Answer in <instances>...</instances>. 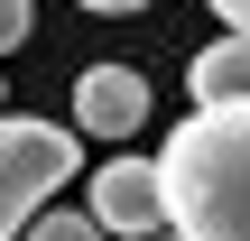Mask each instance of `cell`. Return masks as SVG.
Returning a JSON list of instances; mask_svg holds the SVG:
<instances>
[{
    "instance_id": "6da1fadb",
    "label": "cell",
    "mask_w": 250,
    "mask_h": 241,
    "mask_svg": "<svg viewBox=\"0 0 250 241\" xmlns=\"http://www.w3.org/2000/svg\"><path fill=\"white\" fill-rule=\"evenodd\" d=\"M167 232L186 241H250V102H204L158 139Z\"/></svg>"
},
{
    "instance_id": "ba28073f",
    "label": "cell",
    "mask_w": 250,
    "mask_h": 241,
    "mask_svg": "<svg viewBox=\"0 0 250 241\" xmlns=\"http://www.w3.org/2000/svg\"><path fill=\"white\" fill-rule=\"evenodd\" d=\"M74 9H93V19H130V9H148V0H74Z\"/></svg>"
},
{
    "instance_id": "3957f363",
    "label": "cell",
    "mask_w": 250,
    "mask_h": 241,
    "mask_svg": "<svg viewBox=\"0 0 250 241\" xmlns=\"http://www.w3.org/2000/svg\"><path fill=\"white\" fill-rule=\"evenodd\" d=\"M83 214L121 241H158L167 232V186H158V158H102L93 186H83Z\"/></svg>"
},
{
    "instance_id": "9c48e42d",
    "label": "cell",
    "mask_w": 250,
    "mask_h": 241,
    "mask_svg": "<svg viewBox=\"0 0 250 241\" xmlns=\"http://www.w3.org/2000/svg\"><path fill=\"white\" fill-rule=\"evenodd\" d=\"M213 19H223V28H241V37H250V0H213Z\"/></svg>"
},
{
    "instance_id": "7a4b0ae2",
    "label": "cell",
    "mask_w": 250,
    "mask_h": 241,
    "mask_svg": "<svg viewBox=\"0 0 250 241\" xmlns=\"http://www.w3.org/2000/svg\"><path fill=\"white\" fill-rule=\"evenodd\" d=\"M74 167H83V139H65V121L0 111V241H28V223L65 195Z\"/></svg>"
},
{
    "instance_id": "5b68a950",
    "label": "cell",
    "mask_w": 250,
    "mask_h": 241,
    "mask_svg": "<svg viewBox=\"0 0 250 241\" xmlns=\"http://www.w3.org/2000/svg\"><path fill=\"white\" fill-rule=\"evenodd\" d=\"M186 93H195V111H204V102H250V37L241 28H223L213 46H195Z\"/></svg>"
},
{
    "instance_id": "277c9868",
    "label": "cell",
    "mask_w": 250,
    "mask_h": 241,
    "mask_svg": "<svg viewBox=\"0 0 250 241\" xmlns=\"http://www.w3.org/2000/svg\"><path fill=\"white\" fill-rule=\"evenodd\" d=\"M148 130V74L139 65H83L74 74V139H139Z\"/></svg>"
},
{
    "instance_id": "8fae6325",
    "label": "cell",
    "mask_w": 250,
    "mask_h": 241,
    "mask_svg": "<svg viewBox=\"0 0 250 241\" xmlns=\"http://www.w3.org/2000/svg\"><path fill=\"white\" fill-rule=\"evenodd\" d=\"M158 241H186V232H158Z\"/></svg>"
},
{
    "instance_id": "8992f818",
    "label": "cell",
    "mask_w": 250,
    "mask_h": 241,
    "mask_svg": "<svg viewBox=\"0 0 250 241\" xmlns=\"http://www.w3.org/2000/svg\"><path fill=\"white\" fill-rule=\"evenodd\" d=\"M28 241H111V232H102L83 204H46V214L28 223Z\"/></svg>"
},
{
    "instance_id": "52a82bcc",
    "label": "cell",
    "mask_w": 250,
    "mask_h": 241,
    "mask_svg": "<svg viewBox=\"0 0 250 241\" xmlns=\"http://www.w3.org/2000/svg\"><path fill=\"white\" fill-rule=\"evenodd\" d=\"M28 28H37V0H0V56L28 46Z\"/></svg>"
},
{
    "instance_id": "30bf717a",
    "label": "cell",
    "mask_w": 250,
    "mask_h": 241,
    "mask_svg": "<svg viewBox=\"0 0 250 241\" xmlns=\"http://www.w3.org/2000/svg\"><path fill=\"white\" fill-rule=\"evenodd\" d=\"M0 111H9V74H0Z\"/></svg>"
}]
</instances>
